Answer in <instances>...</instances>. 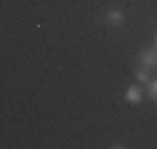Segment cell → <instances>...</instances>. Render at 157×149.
<instances>
[{"mask_svg":"<svg viewBox=\"0 0 157 149\" xmlns=\"http://www.w3.org/2000/svg\"><path fill=\"white\" fill-rule=\"evenodd\" d=\"M152 47H155V50H157V35H155V45H152Z\"/></svg>","mask_w":157,"mask_h":149,"instance_id":"obj_6","label":"cell"},{"mask_svg":"<svg viewBox=\"0 0 157 149\" xmlns=\"http://www.w3.org/2000/svg\"><path fill=\"white\" fill-rule=\"evenodd\" d=\"M105 20H107V25H112V27H120V25L125 23V13L117 10V8H110V10L105 13Z\"/></svg>","mask_w":157,"mask_h":149,"instance_id":"obj_1","label":"cell"},{"mask_svg":"<svg viewBox=\"0 0 157 149\" xmlns=\"http://www.w3.org/2000/svg\"><path fill=\"white\" fill-rule=\"evenodd\" d=\"M147 92H150L152 100H157V80H150V82H147Z\"/></svg>","mask_w":157,"mask_h":149,"instance_id":"obj_5","label":"cell"},{"mask_svg":"<svg viewBox=\"0 0 157 149\" xmlns=\"http://www.w3.org/2000/svg\"><path fill=\"white\" fill-rule=\"evenodd\" d=\"M125 100H127V104H140V102H142V89L137 87V85L127 87V89H125Z\"/></svg>","mask_w":157,"mask_h":149,"instance_id":"obj_3","label":"cell"},{"mask_svg":"<svg viewBox=\"0 0 157 149\" xmlns=\"http://www.w3.org/2000/svg\"><path fill=\"white\" fill-rule=\"evenodd\" d=\"M140 65H145V67H155L157 65V50L155 47H145L140 52Z\"/></svg>","mask_w":157,"mask_h":149,"instance_id":"obj_2","label":"cell"},{"mask_svg":"<svg viewBox=\"0 0 157 149\" xmlns=\"http://www.w3.org/2000/svg\"><path fill=\"white\" fill-rule=\"evenodd\" d=\"M135 77H137V82H150V80H152V77H150V67H145V65H142L140 70L135 72Z\"/></svg>","mask_w":157,"mask_h":149,"instance_id":"obj_4","label":"cell"},{"mask_svg":"<svg viewBox=\"0 0 157 149\" xmlns=\"http://www.w3.org/2000/svg\"><path fill=\"white\" fill-rule=\"evenodd\" d=\"M155 67H157V65H155Z\"/></svg>","mask_w":157,"mask_h":149,"instance_id":"obj_7","label":"cell"}]
</instances>
